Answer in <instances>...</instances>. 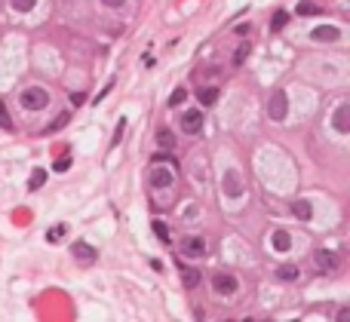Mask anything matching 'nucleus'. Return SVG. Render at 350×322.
Instances as JSON below:
<instances>
[{"label":"nucleus","mask_w":350,"mask_h":322,"mask_svg":"<svg viewBox=\"0 0 350 322\" xmlns=\"http://www.w3.org/2000/svg\"><path fill=\"white\" fill-rule=\"evenodd\" d=\"M18 101H22L25 111H43L49 104V92L40 89V86H28V89H22V98Z\"/></svg>","instance_id":"obj_1"},{"label":"nucleus","mask_w":350,"mask_h":322,"mask_svg":"<svg viewBox=\"0 0 350 322\" xmlns=\"http://www.w3.org/2000/svg\"><path fill=\"white\" fill-rule=\"evenodd\" d=\"M286 114H289V98H286L283 89H277V92L271 95V101H267V117H271L274 123H283Z\"/></svg>","instance_id":"obj_2"},{"label":"nucleus","mask_w":350,"mask_h":322,"mask_svg":"<svg viewBox=\"0 0 350 322\" xmlns=\"http://www.w3.org/2000/svg\"><path fill=\"white\" fill-rule=\"evenodd\" d=\"M181 129H184L188 135H197V132L203 129V111H200V108L184 111V114H181Z\"/></svg>","instance_id":"obj_3"},{"label":"nucleus","mask_w":350,"mask_h":322,"mask_svg":"<svg viewBox=\"0 0 350 322\" xmlns=\"http://www.w3.org/2000/svg\"><path fill=\"white\" fill-rule=\"evenodd\" d=\"M237 276L234 273H215L212 276V289H215V295H234L237 292Z\"/></svg>","instance_id":"obj_4"},{"label":"nucleus","mask_w":350,"mask_h":322,"mask_svg":"<svg viewBox=\"0 0 350 322\" xmlns=\"http://www.w3.org/2000/svg\"><path fill=\"white\" fill-rule=\"evenodd\" d=\"M181 252L188 258H203L206 255V240L203 237H184L181 240Z\"/></svg>","instance_id":"obj_5"},{"label":"nucleus","mask_w":350,"mask_h":322,"mask_svg":"<svg viewBox=\"0 0 350 322\" xmlns=\"http://www.w3.org/2000/svg\"><path fill=\"white\" fill-rule=\"evenodd\" d=\"M311 37H314L317 43H335V40L341 37V28H338V25H320V28L311 31Z\"/></svg>","instance_id":"obj_6"},{"label":"nucleus","mask_w":350,"mask_h":322,"mask_svg":"<svg viewBox=\"0 0 350 322\" xmlns=\"http://www.w3.org/2000/svg\"><path fill=\"white\" fill-rule=\"evenodd\" d=\"M332 126H335V132H341V135H347L350 132V104H338V111H335V117H332Z\"/></svg>","instance_id":"obj_7"},{"label":"nucleus","mask_w":350,"mask_h":322,"mask_svg":"<svg viewBox=\"0 0 350 322\" xmlns=\"http://www.w3.org/2000/svg\"><path fill=\"white\" fill-rule=\"evenodd\" d=\"M314 261H317L320 270H335V267H338V255L329 252V249H320V252L314 255Z\"/></svg>","instance_id":"obj_8"},{"label":"nucleus","mask_w":350,"mask_h":322,"mask_svg":"<svg viewBox=\"0 0 350 322\" xmlns=\"http://www.w3.org/2000/svg\"><path fill=\"white\" fill-rule=\"evenodd\" d=\"M71 252H74V258H77V261H83V264H92V261H95V249H92V246H86V243H74V249H71Z\"/></svg>","instance_id":"obj_9"},{"label":"nucleus","mask_w":350,"mask_h":322,"mask_svg":"<svg viewBox=\"0 0 350 322\" xmlns=\"http://www.w3.org/2000/svg\"><path fill=\"white\" fill-rule=\"evenodd\" d=\"M271 246H274V252H289V246H292V237H289L286 230H274V237H271Z\"/></svg>","instance_id":"obj_10"},{"label":"nucleus","mask_w":350,"mask_h":322,"mask_svg":"<svg viewBox=\"0 0 350 322\" xmlns=\"http://www.w3.org/2000/svg\"><path fill=\"white\" fill-rule=\"evenodd\" d=\"M197 98H200V104H203V108H209V104H215V101H218V89H215V86H206V89L200 86V89H197Z\"/></svg>","instance_id":"obj_11"},{"label":"nucleus","mask_w":350,"mask_h":322,"mask_svg":"<svg viewBox=\"0 0 350 322\" xmlns=\"http://www.w3.org/2000/svg\"><path fill=\"white\" fill-rule=\"evenodd\" d=\"M292 215H295V218H301V221H311L314 209H311V203H307V200H295V203H292Z\"/></svg>","instance_id":"obj_12"},{"label":"nucleus","mask_w":350,"mask_h":322,"mask_svg":"<svg viewBox=\"0 0 350 322\" xmlns=\"http://www.w3.org/2000/svg\"><path fill=\"white\" fill-rule=\"evenodd\" d=\"M151 181H154V187H169L172 184V172L169 169H154Z\"/></svg>","instance_id":"obj_13"},{"label":"nucleus","mask_w":350,"mask_h":322,"mask_svg":"<svg viewBox=\"0 0 350 322\" xmlns=\"http://www.w3.org/2000/svg\"><path fill=\"white\" fill-rule=\"evenodd\" d=\"M277 280H283V283H295V280H298V267H295V264H283V267H277Z\"/></svg>","instance_id":"obj_14"},{"label":"nucleus","mask_w":350,"mask_h":322,"mask_svg":"<svg viewBox=\"0 0 350 322\" xmlns=\"http://www.w3.org/2000/svg\"><path fill=\"white\" fill-rule=\"evenodd\" d=\"M224 190H231V197L240 194V181H237V172H224Z\"/></svg>","instance_id":"obj_15"},{"label":"nucleus","mask_w":350,"mask_h":322,"mask_svg":"<svg viewBox=\"0 0 350 322\" xmlns=\"http://www.w3.org/2000/svg\"><path fill=\"white\" fill-rule=\"evenodd\" d=\"M43 184H46V172H43V169H34V175H31L28 187H31V190H40Z\"/></svg>","instance_id":"obj_16"},{"label":"nucleus","mask_w":350,"mask_h":322,"mask_svg":"<svg viewBox=\"0 0 350 322\" xmlns=\"http://www.w3.org/2000/svg\"><path fill=\"white\" fill-rule=\"evenodd\" d=\"M172 141H175V135H172L169 129H160V132H157V144H160V147H172Z\"/></svg>","instance_id":"obj_17"},{"label":"nucleus","mask_w":350,"mask_h":322,"mask_svg":"<svg viewBox=\"0 0 350 322\" xmlns=\"http://www.w3.org/2000/svg\"><path fill=\"white\" fill-rule=\"evenodd\" d=\"M295 12H298V15H314V12H317V3H314V0H301Z\"/></svg>","instance_id":"obj_18"},{"label":"nucleus","mask_w":350,"mask_h":322,"mask_svg":"<svg viewBox=\"0 0 350 322\" xmlns=\"http://www.w3.org/2000/svg\"><path fill=\"white\" fill-rule=\"evenodd\" d=\"M65 230H68V227H65V224H55V227H52V230H46V240H49V243H58V240H61V237H65Z\"/></svg>","instance_id":"obj_19"},{"label":"nucleus","mask_w":350,"mask_h":322,"mask_svg":"<svg viewBox=\"0 0 350 322\" xmlns=\"http://www.w3.org/2000/svg\"><path fill=\"white\" fill-rule=\"evenodd\" d=\"M181 276H184V286H188V289H197V283H200V273H197V270H191V267H188Z\"/></svg>","instance_id":"obj_20"},{"label":"nucleus","mask_w":350,"mask_h":322,"mask_svg":"<svg viewBox=\"0 0 350 322\" xmlns=\"http://www.w3.org/2000/svg\"><path fill=\"white\" fill-rule=\"evenodd\" d=\"M286 22H289V12H277V15L271 18V28L280 31V28H286Z\"/></svg>","instance_id":"obj_21"},{"label":"nucleus","mask_w":350,"mask_h":322,"mask_svg":"<svg viewBox=\"0 0 350 322\" xmlns=\"http://www.w3.org/2000/svg\"><path fill=\"white\" fill-rule=\"evenodd\" d=\"M249 52H252V46H249V43H243V46H240V49H237V52H234V65H243V61H246V55H249Z\"/></svg>","instance_id":"obj_22"},{"label":"nucleus","mask_w":350,"mask_h":322,"mask_svg":"<svg viewBox=\"0 0 350 322\" xmlns=\"http://www.w3.org/2000/svg\"><path fill=\"white\" fill-rule=\"evenodd\" d=\"M184 98H188V89H181V86H178V89H175V92L169 95V104H172V108H178V104H181Z\"/></svg>","instance_id":"obj_23"},{"label":"nucleus","mask_w":350,"mask_h":322,"mask_svg":"<svg viewBox=\"0 0 350 322\" xmlns=\"http://www.w3.org/2000/svg\"><path fill=\"white\" fill-rule=\"evenodd\" d=\"M0 129H6V132L12 129V117H9V111L3 104H0Z\"/></svg>","instance_id":"obj_24"},{"label":"nucleus","mask_w":350,"mask_h":322,"mask_svg":"<svg viewBox=\"0 0 350 322\" xmlns=\"http://www.w3.org/2000/svg\"><path fill=\"white\" fill-rule=\"evenodd\" d=\"M52 169H55V172H68V169H71V157H58V160L52 163Z\"/></svg>","instance_id":"obj_25"},{"label":"nucleus","mask_w":350,"mask_h":322,"mask_svg":"<svg viewBox=\"0 0 350 322\" xmlns=\"http://www.w3.org/2000/svg\"><path fill=\"white\" fill-rule=\"evenodd\" d=\"M154 233H157L163 243H169V230H166V224H163V221H154Z\"/></svg>","instance_id":"obj_26"},{"label":"nucleus","mask_w":350,"mask_h":322,"mask_svg":"<svg viewBox=\"0 0 350 322\" xmlns=\"http://www.w3.org/2000/svg\"><path fill=\"white\" fill-rule=\"evenodd\" d=\"M34 3H37V0H12V6H15L18 12H28V9H31Z\"/></svg>","instance_id":"obj_27"},{"label":"nucleus","mask_w":350,"mask_h":322,"mask_svg":"<svg viewBox=\"0 0 350 322\" xmlns=\"http://www.w3.org/2000/svg\"><path fill=\"white\" fill-rule=\"evenodd\" d=\"M65 123H68V114H61V117H58V120H52V126H49V129H52V132H55V129H58V126H65Z\"/></svg>","instance_id":"obj_28"},{"label":"nucleus","mask_w":350,"mask_h":322,"mask_svg":"<svg viewBox=\"0 0 350 322\" xmlns=\"http://www.w3.org/2000/svg\"><path fill=\"white\" fill-rule=\"evenodd\" d=\"M101 3H105V6H111V9H120L126 0H101Z\"/></svg>","instance_id":"obj_29"},{"label":"nucleus","mask_w":350,"mask_h":322,"mask_svg":"<svg viewBox=\"0 0 350 322\" xmlns=\"http://www.w3.org/2000/svg\"><path fill=\"white\" fill-rule=\"evenodd\" d=\"M338 319H341V322L350 319V310H347V307H341V310H338Z\"/></svg>","instance_id":"obj_30"}]
</instances>
